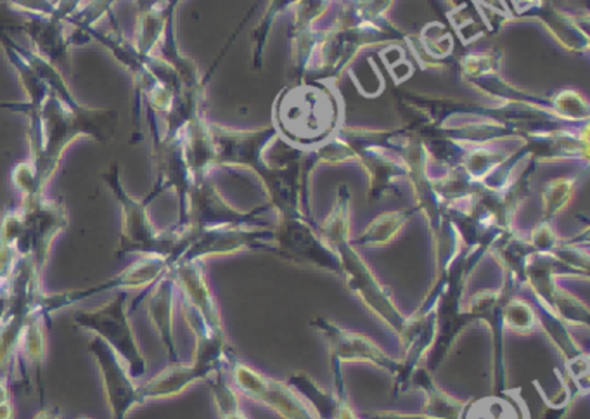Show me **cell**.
<instances>
[{
    "instance_id": "2e32d148",
    "label": "cell",
    "mask_w": 590,
    "mask_h": 419,
    "mask_svg": "<svg viewBox=\"0 0 590 419\" xmlns=\"http://www.w3.org/2000/svg\"><path fill=\"white\" fill-rule=\"evenodd\" d=\"M418 387L419 390L427 396V406H424V415L433 419H459L464 409L466 402L456 399V397L447 393L446 390L434 383L433 377L430 375V369L418 368L412 372L409 387Z\"/></svg>"
},
{
    "instance_id": "3957f363",
    "label": "cell",
    "mask_w": 590,
    "mask_h": 419,
    "mask_svg": "<svg viewBox=\"0 0 590 419\" xmlns=\"http://www.w3.org/2000/svg\"><path fill=\"white\" fill-rule=\"evenodd\" d=\"M73 326L90 337H98L122 357L136 380L148 372V359L142 352L138 335L130 321L129 300L126 291H118L108 302L96 309L80 310L73 316Z\"/></svg>"
},
{
    "instance_id": "ba28073f",
    "label": "cell",
    "mask_w": 590,
    "mask_h": 419,
    "mask_svg": "<svg viewBox=\"0 0 590 419\" xmlns=\"http://www.w3.org/2000/svg\"><path fill=\"white\" fill-rule=\"evenodd\" d=\"M87 349L101 377L111 419H129L130 415L142 406L138 380L132 377L122 357L98 337L87 340Z\"/></svg>"
},
{
    "instance_id": "ffe728a7",
    "label": "cell",
    "mask_w": 590,
    "mask_h": 419,
    "mask_svg": "<svg viewBox=\"0 0 590 419\" xmlns=\"http://www.w3.org/2000/svg\"><path fill=\"white\" fill-rule=\"evenodd\" d=\"M220 419H250L241 406V397L232 381L227 380L226 369L213 372L207 380Z\"/></svg>"
},
{
    "instance_id": "484cf974",
    "label": "cell",
    "mask_w": 590,
    "mask_h": 419,
    "mask_svg": "<svg viewBox=\"0 0 590 419\" xmlns=\"http://www.w3.org/2000/svg\"><path fill=\"white\" fill-rule=\"evenodd\" d=\"M366 419H433L430 416L424 415H412V412H400V411H376L369 412L368 418Z\"/></svg>"
},
{
    "instance_id": "d4e9b609",
    "label": "cell",
    "mask_w": 590,
    "mask_h": 419,
    "mask_svg": "<svg viewBox=\"0 0 590 419\" xmlns=\"http://www.w3.org/2000/svg\"><path fill=\"white\" fill-rule=\"evenodd\" d=\"M403 217L390 216L376 223L371 231L366 232L364 241L368 245H383L390 241L397 229L402 226Z\"/></svg>"
},
{
    "instance_id": "9a60e30c",
    "label": "cell",
    "mask_w": 590,
    "mask_h": 419,
    "mask_svg": "<svg viewBox=\"0 0 590 419\" xmlns=\"http://www.w3.org/2000/svg\"><path fill=\"white\" fill-rule=\"evenodd\" d=\"M48 321L42 313L30 316L21 333L20 349H18V365H23L27 371L32 369L36 378L37 392L43 408V393H46V365H48Z\"/></svg>"
},
{
    "instance_id": "5bb4252c",
    "label": "cell",
    "mask_w": 590,
    "mask_h": 419,
    "mask_svg": "<svg viewBox=\"0 0 590 419\" xmlns=\"http://www.w3.org/2000/svg\"><path fill=\"white\" fill-rule=\"evenodd\" d=\"M210 372L200 365L191 362H169L167 368L161 369L154 377L139 383V396L142 406L157 400L173 399L184 393L192 385L201 383L210 378Z\"/></svg>"
},
{
    "instance_id": "30bf717a",
    "label": "cell",
    "mask_w": 590,
    "mask_h": 419,
    "mask_svg": "<svg viewBox=\"0 0 590 419\" xmlns=\"http://www.w3.org/2000/svg\"><path fill=\"white\" fill-rule=\"evenodd\" d=\"M341 247V276L347 278L348 288L353 291L356 297H359L366 307L372 310V312L387 322L397 337L406 326L407 318L400 312L397 303L393 302V298L388 293L387 288L381 285L378 279L374 278L369 267L366 266L359 257L353 253L352 250H347L343 247L344 241H340Z\"/></svg>"
},
{
    "instance_id": "cb8c5ba5",
    "label": "cell",
    "mask_w": 590,
    "mask_h": 419,
    "mask_svg": "<svg viewBox=\"0 0 590 419\" xmlns=\"http://www.w3.org/2000/svg\"><path fill=\"white\" fill-rule=\"evenodd\" d=\"M28 20L30 17L12 8L8 0H0V33H9V36L14 32L24 33Z\"/></svg>"
},
{
    "instance_id": "52a82bcc",
    "label": "cell",
    "mask_w": 590,
    "mask_h": 419,
    "mask_svg": "<svg viewBox=\"0 0 590 419\" xmlns=\"http://www.w3.org/2000/svg\"><path fill=\"white\" fill-rule=\"evenodd\" d=\"M229 369H231L232 385L239 396L267 406L282 419H319L309 403L286 381L266 377L263 372L239 361L236 356L229 362Z\"/></svg>"
},
{
    "instance_id": "6da1fadb",
    "label": "cell",
    "mask_w": 590,
    "mask_h": 419,
    "mask_svg": "<svg viewBox=\"0 0 590 419\" xmlns=\"http://www.w3.org/2000/svg\"><path fill=\"white\" fill-rule=\"evenodd\" d=\"M4 108H12L28 117V138L32 149L30 163L36 170L37 182L42 191L51 184L67 149L74 141L89 138L108 142L114 138L118 127L117 110H99L82 104L70 107L52 91L39 107L4 104Z\"/></svg>"
},
{
    "instance_id": "9c48e42d",
    "label": "cell",
    "mask_w": 590,
    "mask_h": 419,
    "mask_svg": "<svg viewBox=\"0 0 590 419\" xmlns=\"http://www.w3.org/2000/svg\"><path fill=\"white\" fill-rule=\"evenodd\" d=\"M173 278L179 290V309L182 313L194 316L200 319L208 329L216 333H227L223 325L222 312L216 295L208 285L207 272L203 262H177L173 263Z\"/></svg>"
},
{
    "instance_id": "4316f807",
    "label": "cell",
    "mask_w": 590,
    "mask_h": 419,
    "mask_svg": "<svg viewBox=\"0 0 590 419\" xmlns=\"http://www.w3.org/2000/svg\"><path fill=\"white\" fill-rule=\"evenodd\" d=\"M338 419H364L360 418L352 406L348 402L347 396H341L340 412H338Z\"/></svg>"
},
{
    "instance_id": "7402d4cb",
    "label": "cell",
    "mask_w": 590,
    "mask_h": 419,
    "mask_svg": "<svg viewBox=\"0 0 590 419\" xmlns=\"http://www.w3.org/2000/svg\"><path fill=\"white\" fill-rule=\"evenodd\" d=\"M18 256L11 248L0 245V319L8 310L12 293V275L17 266Z\"/></svg>"
},
{
    "instance_id": "7a4b0ae2",
    "label": "cell",
    "mask_w": 590,
    "mask_h": 419,
    "mask_svg": "<svg viewBox=\"0 0 590 419\" xmlns=\"http://www.w3.org/2000/svg\"><path fill=\"white\" fill-rule=\"evenodd\" d=\"M102 181L118 201L122 217L117 256H160L169 259L173 266L188 247V229L184 226L158 229L149 216V204L157 194L149 191L142 200L132 197L123 186L122 170L118 161L102 173Z\"/></svg>"
},
{
    "instance_id": "e0dca14e",
    "label": "cell",
    "mask_w": 590,
    "mask_h": 419,
    "mask_svg": "<svg viewBox=\"0 0 590 419\" xmlns=\"http://www.w3.org/2000/svg\"><path fill=\"white\" fill-rule=\"evenodd\" d=\"M286 383L290 385L294 392L309 403L317 418L338 419L341 396L326 392L324 388L313 381L307 372H294Z\"/></svg>"
},
{
    "instance_id": "d6986e66",
    "label": "cell",
    "mask_w": 590,
    "mask_h": 419,
    "mask_svg": "<svg viewBox=\"0 0 590 419\" xmlns=\"http://www.w3.org/2000/svg\"><path fill=\"white\" fill-rule=\"evenodd\" d=\"M537 313H539V328H542L549 335V338L558 347L567 365L568 362L574 361V359H579L583 353H587L586 350L580 349L579 343L571 337L567 328V322L561 321L548 306L539 302Z\"/></svg>"
},
{
    "instance_id": "8fae6325",
    "label": "cell",
    "mask_w": 590,
    "mask_h": 419,
    "mask_svg": "<svg viewBox=\"0 0 590 419\" xmlns=\"http://www.w3.org/2000/svg\"><path fill=\"white\" fill-rule=\"evenodd\" d=\"M514 293V285L506 281L501 290H486L473 295L466 307L471 321H483L490 326L493 335V377H496L497 392H506L508 368H506L504 353V319L502 310L506 302Z\"/></svg>"
},
{
    "instance_id": "f1b7e54d",
    "label": "cell",
    "mask_w": 590,
    "mask_h": 419,
    "mask_svg": "<svg viewBox=\"0 0 590 419\" xmlns=\"http://www.w3.org/2000/svg\"><path fill=\"white\" fill-rule=\"evenodd\" d=\"M12 400L11 396V383L4 378H0V403L9 402Z\"/></svg>"
},
{
    "instance_id": "4fadbf2b",
    "label": "cell",
    "mask_w": 590,
    "mask_h": 419,
    "mask_svg": "<svg viewBox=\"0 0 590 419\" xmlns=\"http://www.w3.org/2000/svg\"><path fill=\"white\" fill-rule=\"evenodd\" d=\"M24 33L32 39L37 54L58 68L68 80L71 73L70 52L73 46L67 21L54 20L51 17H30Z\"/></svg>"
},
{
    "instance_id": "f546056e",
    "label": "cell",
    "mask_w": 590,
    "mask_h": 419,
    "mask_svg": "<svg viewBox=\"0 0 590 419\" xmlns=\"http://www.w3.org/2000/svg\"><path fill=\"white\" fill-rule=\"evenodd\" d=\"M74 419H92V418H90V416H83L82 415V416H77V418H74Z\"/></svg>"
},
{
    "instance_id": "ac0fdd59",
    "label": "cell",
    "mask_w": 590,
    "mask_h": 419,
    "mask_svg": "<svg viewBox=\"0 0 590 419\" xmlns=\"http://www.w3.org/2000/svg\"><path fill=\"white\" fill-rule=\"evenodd\" d=\"M459 419H527V412L514 397L496 392L466 403Z\"/></svg>"
},
{
    "instance_id": "8992f818",
    "label": "cell",
    "mask_w": 590,
    "mask_h": 419,
    "mask_svg": "<svg viewBox=\"0 0 590 419\" xmlns=\"http://www.w3.org/2000/svg\"><path fill=\"white\" fill-rule=\"evenodd\" d=\"M312 326L319 329L322 337L328 341L329 365H331L332 378H334V393L337 396L347 393L343 380V365H347V362H369V365L378 366V368L390 372L391 377H396L397 372L400 371L402 361L384 352L378 343H374L366 335L340 328V326L326 318H317Z\"/></svg>"
},
{
    "instance_id": "83f0119b",
    "label": "cell",
    "mask_w": 590,
    "mask_h": 419,
    "mask_svg": "<svg viewBox=\"0 0 590 419\" xmlns=\"http://www.w3.org/2000/svg\"><path fill=\"white\" fill-rule=\"evenodd\" d=\"M33 419H63V411L56 408V406H51V408H46V406H43V408H40V411L33 416Z\"/></svg>"
},
{
    "instance_id": "603a6c76",
    "label": "cell",
    "mask_w": 590,
    "mask_h": 419,
    "mask_svg": "<svg viewBox=\"0 0 590 419\" xmlns=\"http://www.w3.org/2000/svg\"><path fill=\"white\" fill-rule=\"evenodd\" d=\"M11 181L14 189L20 192V198H32L46 194L37 182L36 170L30 160L21 161L12 169Z\"/></svg>"
},
{
    "instance_id": "7c38bea8",
    "label": "cell",
    "mask_w": 590,
    "mask_h": 419,
    "mask_svg": "<svg viewBox=\"0 0 590 419\" xmlns=\"http://www.w3.org/2000/svg\"><path fill=\"white\" fill-rule=\"evenodd\" d=\"M146 316L154 333L160 338L169 362L180 361L176 335V312L179 309V290L172 272H167L149 287L144 298Z\"/></svg>"
},
{
    "instance_id": "5b68a950",
    "label": "cell",
    "mask_w": 590,
    "mask_h": 419,
    "mask_svg": "<svg viewBox=\"0 0 590 419\" xmlns=\"http://www.w3.org/2000/svg\"><path fill=\"white\" fill-rule=\"evenodd\" d=\"M172 269L169 259L160 256H141L133 260L123 271L104 281L96 282L87 288H74V290L59 291V293H48L43 291L37 303V312L42 313L46 321H51L56 313L70 309L77 303L86 302L96 295L108 293V291H139L153 287L158 279L163 278Z\"/></svg>"
},
{
    "instance_id": "277c9868",
    "label": "cell",
    "mask_w": 590,
    "mask_h": 419,
    "mask_svg": "<svg viewBox=\"0 0 590 419\" xmlns=\"http://www.w3.org/2000/svg\"><path fill=\"white\" fill-rule=\"evenodd\" d=\"M70 226L67 204L54 198H21L18 207V236L14 253L32 260L40 272L51 259L52 245Z\"/></svg>"
},
{
    "instance_id": "44dd1931",
    "label": "cell",
    "mask_w": 590,
    "mask_h": 419,
    "mask_svg": "<svg viewBox=\"0 0 590 419\" xmlns=\"http://www.w3.org/2000/svg\"><path fill=\"white\" fill-rule=\"evenodd\" d=\"M504 328L518 335H530L539 329V313L532 303L523 298L511 297L502 310Z\"/></svg>"
}]
</instances>
